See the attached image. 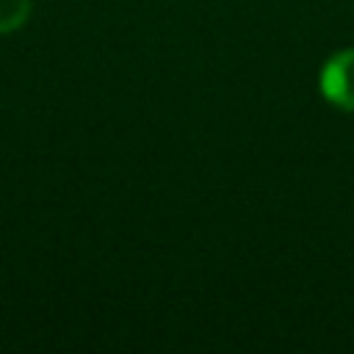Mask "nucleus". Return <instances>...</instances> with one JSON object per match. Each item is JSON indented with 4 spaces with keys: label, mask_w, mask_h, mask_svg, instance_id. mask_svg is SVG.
<instances>
[{
    "label": "nucleus",
    "mask_w": 354,
    "mask_h": 354,
    "mask_svg": "<svg viewBox=\"0 0 354 354\" xmlns=\"http://www.w3.org/2000/svg\"><path fill=\"white\" fill-rule=\"evenodd\" d=\"M33 0H0V33H14L30 17Z\"/></svg>",
    "instance_id": "nucleus-2"
},
{
    "label": "nucleus",
    "mask_w": 354,
    "mask_h": 354,
    "mask_svg": "<svg viewBox=\"0 0 354 354\" xmlns=\"http://www.w3.org/2000/svg\"><path fill=\"white\" fill-rule=\"evenodd\" d=\"M318 88L329 105L354 113V47L326 58L318 75Z\"/></svg>",
    "instance_id": "nucleus-1"
}]
</instances>
